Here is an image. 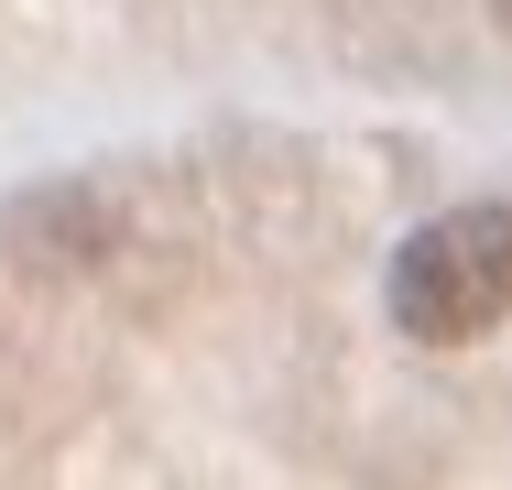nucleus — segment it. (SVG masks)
Instances as JSON below:
<instances>
[{
    "label": "nucleus",
    "instance_id": "f03ea898",
    "mask_svg": "<svg viewBox=\"0 0 512 490\" xmlns=\"http://www.w3.org/2000/svg\"><path fill=\"white\" fill-rule=\"evenodd\" d=\"M491 22H502V33H512V0H491Z\"/></svg>",
    "mask_w": 512,
    "mask_h": 490
},
{
    "label": "nucleus",
    "instance_id": "f257e3e1",
    "mask_svg": "<svg viewBox=\"0 0 512 490\" xmlns=\"http://www.w3.org/2000/svg\"><path fill=\"white\" fill-rule=\"evenodd\" d=\"M393 327L414 349H469L512 316V207H447L393 251Z\"/></svg>",
    "mask_w": 512,
    "mask_h": 490
}]
</instances>
